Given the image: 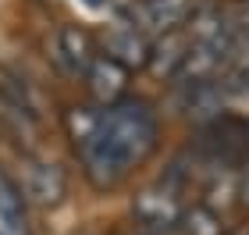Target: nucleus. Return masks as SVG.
Here are the masks:
<instances>
[{
  "instance_id": "f257e3e1",
  "label": "nucleus",
  "mask_w": 249,
  "mask_h": 235,
  "mask_svg": "<svg viewBox=\"0 0 249 235\" xmlns=\"http://www.w3.org/2000/svg\"><path fill=\"white\" fill-rule=\"evenodd\" d=\"M157 136H160V125L146 100L124 96L114 107H104L96 128L75 146L89 185L100 193L121 185L124 175L157 150Z\"/></svg>"
},
{
  "instance_id": "f03ea898",
  "label": "nucleus",
  "mask_w": 249,
  "mask_h": 235,
  "mask_svg": "<svg viewBox=\"0 0 249 235\" xmlns=\"http://www.w3.org/2000/svg\"><path fill=\"white\" fill-rule=\"evenodd\" d=\"M182 189L171 185V182H157L142 193H135L132 199V221L139 235H175L178 232V221H182Z\"/></svg>"
},
{
  "instance_id": "7ed1b4c3",
  "label": "nucleus",
  "mask_w": 249,
  "mask_h": 235,
  "mask_svg": "<svg viewBox=\"0 0 249 235\" xmlns=\"http://www.w3.org/2000/svg\"><path fill=\"white\" fill-rule=\"evenodd\" d=\"M203 150L217 171H235L249 161V121L242 118H213L203 132Z\"/></svg>"
},
{
  "instance_id": "20e7f679",
  "label": "nucleus",
  "mask_w": 249,
  "mask_h": 235,
  "mask_svg": "<svg viewBox=\"0 0 249 235\" xmlns=\"http://www.w3.org/2000/svg\"><path fill=\"white\" fill-rule=\"evenodd\" d=\"M196 11V0H128L121 7L124 15V25L135 29V32H175V29H185V21L192 18Z\"/></svg>"
},
{
  "instance_id": "39448f33",
  "label": "nucleus",
  "mask_w": 249,
  "mask_h": 235,
  "mask_svg": "<svg viewBox=\"0 0 249 235\" xmlns=\"http://www.w3.org/2000/svg\"><path fill=\"white\" fill-rule=\"evenodd\" d=\"M25 203H36V207H57L64 193H68V178H64V167L47 161V157H25L21 161V178H15Z\"/></svg>"
},
{
  "instance_id": "423d86ee",
  "label": "nucleus",
  "mask_w": 249,
  "mask_h": 235,
  "mask_svg": "<svg viewBox=\"0 0 249 235\" xmlns=\"http://www.w3.org/2000/svg\"><path fill=\"white\" fill-rule=\"evenodd\" d=\"M96 57H100V47H96L89 29H82V25H61L57 29V36H53V61L68 75H86Z\"/></svg>"
},
{
  "instance_id": "0eeeda50",
  "label": "nucleus",
  "mask_w": 249,
  "mask_h": 235,
  "mask_svg": "<svg viewBox=\"0 0 249 235\" xmlns=\"http://www.w3.org/2000/svg\"><path fill=\"white\" fill-rule=\"evenodd\" d=\"M96 47H104V57H110L114 64H121L128 75L135 68H146V64H150V39H146L142 32L128 29V25L107 29L104 39H100Z\"/></svg>"
},
{
  "instance_id": "6e6552de",
  "label": "nucleus",
  "mask_w": 249,
  "mask_h": 235,
  "mask_svg": "<svg viewBox=\"0 0 249 235\" xmlns=\"http://www.w3.org/2000/svg\"><path fill=\"white\" fill-rule=\"evenodd\" d=\"M86 86H89V96H93V107H114L118 100L128 96V72L121 68V64H114L110 57H100L89 64V72L82 75Z\"/></svg>"
},
{
  "instance_id": "1a4fd4ad",
  "label": "nucleus",
  "mask_w": 249,
  "mask_h": 235,
  "mask_svg": "<svg viewBox=\"0 0 249 235\" xmlns=\"http://www.w3.org/2000/svg\"><path fill=\"white\" fill-rule=\"evenodd\" d=\"M0 235H32L29 203L4 167H0Z\"/></svg>"
},
{
  "instance_id": "9d476101",
  "label": "nucleus",
  "mask_w": 249,
  "mask_h": 235,
  "mask_svg": "<svg viewBox=\"0 0 249 235\" xmlns=\"http://www.w3.org/2000/svg\"><path fill=\"white\" fill-rule=\"evenodd\" d=\"M192 47L189 32L185 29H175V32H164L157 43H150V64L146 68H153V75H164V78H175V72L182 68L185 54Z\"/></svg>"
},
{
  "instance_id": "9b49d317",
  "label": "nucleus",
  "mask_w": 249,
  "mask_h": 235,
  "mask_svg": "<svg viewBox=\"0 0 249 235\" xmlns=\"http://www.w3.org/2000/svg\"><path fill=\"white\" fill-rule=\"evenodd\" d=\"M178 232L182 235H224V217L213 214L210 207H185L182 210V221H178Z\"/></svg>"
},
{
  "instance_id": "f8f14e48",
  "label": "nucleus",
  "mask_w": 249,
  "mask_h": 235,
  "mask_svg": "<svg viewBox=\"0 0 249 235\" xmlns=\"http://www.w3.org/2000/svg\"><path fill=\"white\" fill-rule=\"evenodd\" d=\"M228 25L235 39H249V0H239V7L228 15Z\"/></svg>"
},
{
  "instance_id": "ddd939ff",
  "label": "nucleus",
  "mask_w": 249,
  "mask_h": 235,
  "mask_svg": "<svg viewBox=\"0 0 249 235\" xmlns=\"http://www.w3.org/2000/svg\"><path fill=\"white\" fill-rule=\"evenodd\" d=\"M224 235H249V228H235V232H224Z\"/></svg>"
},
{
  "instance_id": "4468645a",
  "label": "nucleus",
  "mask_w": 249,
  "mask_h": 235,
  "mask_svg": "<svg viewBox=\"0 0 249 235\" xmlns=\"http://www.w3.org/2000/svg\"><path fill=\"white\" fill-rule=\"evenodd\" d=\"M242 193H246V199H249V175H246V185H242Z\"/></svg>"
}]
</instances>
